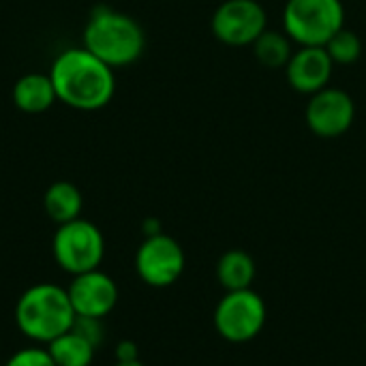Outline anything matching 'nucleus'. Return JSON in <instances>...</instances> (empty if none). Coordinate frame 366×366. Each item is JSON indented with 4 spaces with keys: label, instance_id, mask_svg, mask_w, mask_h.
Masks as SVG:
<instances>
[{
    "label": "nucleus",
    "instance_id": "f257e3e1",
    "mask_svg": "<svg viewBox=\"0 0 366 366\" xmlns=\"http://www.w3.org/2000/svg\"><path fill=\"white\" fill-rule=\"evenodd\" d=\"M58 101L79 112L103 109L116 92L114 69L86 47H71L56 56L49 69Z\"/></svg>",
    "mask_w": 366,
    "mask_h": 366
},
{
    "label": "nucleus",
    "instance_id": "f03ea898",
    "mask_svg": "<svg viewBox=\"0 0 366 366\" xmlns=\"http://www.w3.org/2000/svg\"><path fill=\"white\" fill-rule=\"evenodd\" d=\"M81 41V47L112 69L133 64L142 58L146 47L144 28L135 21V17L109 6H97L90 13Z\"/></svg>",
    "mask_w": 366,
    "mask_h": 366
},
{
    "label": "nucleus",
    "instance_id": "7ed1b4c3",
    "mask_svg": "<svg viewBox=\"0 0 366 366\" xmlns=\"http://www.w3.org/2000/svg\"><path fill=\"white\" fill-rule=\"evenodd\" d=\"M15 324L26 339L43 345L69 332L75 324V311L66 287L56 283L28 287L15 305Z\"/></svg>",
    "mask_w": 366,
    "mask_h": 366
},
{
    "label": "nucleus",
    "instance_id": "20e7f679",
    "mask_svg": "<svg viewBox=\"0 0 366 366\" xmlns=\"http://www.w3.org/2000/svg\"><path fill=\"white\" fill-rule=\"evenodd\" d=\"M345 28L341 0H287L283 9V32L300 47H324Z\"/></svg>",
    "mask_w": 366,
    "mask_h": 366
},
{
    "label": "nucleus",
    "instance_id": "39448f33",
    "mask_svg": "<svg viewBox=\"0 0 366 366\" xmlns=\"http://www.w3.org/2000/svg\"><path fill=\"white\" fill-rule=\"evenodd\" d=\"M51 253L60 270L71 277L84 274L101 266L105 257V238L94 223L79 217L58 225L51 240Z\"/></svg>",
    "mask_w": 366,
    "mask_h": 366
},
{
    "label": "nucleus",
    "instance_id": "423d86ee",
    "mask_svg": "<svg viewBox=\"0 0 366 366\" xmlns=\"http://www.w3.org/2000/svg\"><path fill=\"white\" fill-rule=\"evenodd\" d=\"M266 326V302L249 290L225 292L214 309V328L229 343L253 341Z\"/></svg>",
    "mask_w": 366,
    "mask_h": 366
},
{
    "label": "nucleus",
    "instance_id": "0eeeda50",
    "mask_svg": "<svg viewBox=\"0 0 366 366\" xmlns=\"http://www.w3.org/2000/svg\"><path fill=\"white\" fill-rule=\"evenodd\" d=\"M210 28L221 43L244 47L268 28V15L257 0H225L212 13Z\"/></svg>",
    "mask_w": 366,
    "mask_h": 366
},
{
    "label": "nucleus",
    "instance_id": "6e6552de",
    "mask_svg": "<svg viewBox=\"0 0 366 366\" xmlns=\"http://www.w3.org/2000/svg\"><path fill=\"white\" fill-rule=\"evenodd\" d=\"M187 266V257L178 240L167 234H157L144 238L135 253L137 277L150 287H169L174 285Z\"/></svg>",
    "mask_w": 366,
    "mask_h": 366
},
{
    "label": "nucleus",
    "instance_id": "1a4fd4ad",
    "mask_svg": "<svg viewBox=\"0 0 366 366\" xmlns=\"http://www.w3.org/2000/svg\"><path fill=\"white\" fill-rule=\"evenodd\" d=\"M356 118V103L354 99L341 90V88H324L315 94H311L305 120L313 135L322 139H335L345 135Z\"/></svg>",
    "mask_w": 366,
    "mask_h": 366
},
{
    "label": "nucleus",
    "instance_id": "9d476101",
    "mask_svg": "<svg viewBox=\"0 0 366 366\" xmlns=\"http://www.w3.org/2000/svg\"><path fill=\"white\" fill-rule=\"evenodd\" d=\"M69 300L73 305L75 317H107L118 305V285L116 281L97 270L75 274L66 287Z\"/></svg>",
    "mask_w": 366,
    "mask_h": 366
},
{
    "label": "nucleus",
    "instance_id": "9b49d317",
    "mask_svg": "<svg viewBox=\"0 0 366 366\" xmlns=\"http://www.w3.org/2000/svg\"><path fill=\"white\" fill-rule=\"evenodd\" d=\"M332 66L326 47H298L285 66V77L292 90L311 97L330 86Z\"/></svg>",
    "mask_w": 366,
    "mask_h": 366
},
{
    "label": "nucleus",
    "instance_id": "f8f14e48",
    "mask_svg": "<svg viewBox=\"0 0 366 366\" xmlns=\"http://www.w3.org/2000/svg\"><path fill=\"white\" fill-rule=\"evenodd\" d=\"M58 101L49 73H26L13 86V103L24 114H43Z\"/></svg>",
    "mask_w": 366,
    "mask_h": 366
},
{
    "label": "nucleus",
    "instance_id": "ddd939ff",
    "mask_svg": "<svg viewBox=\"0 0 366 366\" xmlns=\"http://www.w3.org/2000/svg\"><path fill=\"white\" fill-rule=\"evenodd\" d=\"M43 208L45 214L56 223H71L75 219L81 217V208H84V195L81 191L66 180H58L54 184H49V189L43 195Z\"/></svg>",
    "mask_w": 366,
    "mask_h": 366
},
{
    "label": "nucleus",
    "instance_id": "4468645a",
    "mask_svg": "<svg viewBox=\"0 0 366 366\" xmlns=\"http://www.w3.org/2000/svg\"><path fill=\"white\" fill-rule=\"evenodd\" d=\"M217 279L225 292L249 290L255 281V262L247 251H225L217 264Z\"/></svg>",
    "mask_w": 366,
    "mask_h": 366
},
{
    "label": "nucleus",
    "instance_id": "2eb2a0df",
    "mask_svg": "<svg viewBox=\"0 0 366 366\" xmlns=\"http://www.w3.org/2000/svg\"><path fill=\"white\" fill-rule=\"evenodd\" d=\"M47 352L56 366H90L97 347L71 328L62 337L54 339L47 345Z\"/></svg>",
    "mask_w": 366,
    "mask_h": 366
},
{
    "label": "nucleus",
    "instance_id": "dca6fc26",
    "mask_svg": "<svg viewBox=\"0 0 366 366\" xmlns=\"http://www.w3.org/2000/svg\"><path fill=\"white\" fill-rule=\"evenodd\" d=\"M292 39L285 32L266 28L253 43V54L257 62L266 69H285L294 49Z\"/></svg>",
    "mask_w": 366,
    "mask_h": 366
},
{
    "label": "nucleus",
    "instance_id": "f3484780",
    "mask_svg": "<svg viewBox=\"0 0 366 366\" xmlns=\"http://www.w3.org/2000/svg\"><path fill=\"white\" fill-rule=\"evenodd\" d=\"M324 47L335 64H354L362 56V39L350 28H341Z\"/></svg>",
    "mask_w": 366,
    "mask_h": 366
},
{
    "label": "nucleus",
    "instance_id": "a211bd4d",
    "mask_svg": "<svg viewBox=\"0 0 366 366\" xmlns=\"http://www.w3.org/2000/svg\"><path fill=\"white\" fill-rule=\"evenodd\" d=\"M4 366H56L47 347H24L15 352Z\"/></svg>",
    "mask_w": 366,
    "mask_h": 366
},
{
    "label": "nucleus",
    "instance_id": "6ab92c4d",
    "mask_svg": "<svg viewBox=\"0 0 366 366\" xmlns=\"http://www.w3.org/2000/svg\"><path fill=\"white\" fill-rule=\"evenodd\" d=\"M73 330L79 332L86 341H90L94 347H99L103 343V320H97V317H75V324H73Z\"/></svg>",
    "mask_w": 366,
    "mask_h": 366
},
{
    "label": "nucleus",
    "instance_id": "aec40b11",
    "mask_svg": "<svg viewBox=\"0 0 366 366\" xmlns=\"http://www.w3.org/2000/svg\"><path fill=\"white\" fill-rule=\"evenodd\" d=\"M139 360V350L135 345V341H120L116 345V362H137Z\"/></svg>",
    "mask_w": 366,
    "mask_h": 366
},
{
    "label": "nucleus",
    "instance_id": "412c9836",
    "mask_svg": "<svg viewBox=\"0 0 366 366\" xmlns=\"http://www.w3.org/2000/svg\"><path fill=\"white\" fill-rule=\"evenodd\" d=\"M163 229H161V223L157 221V219H146L144 221V234H146V238L148 236H157V234H161Z\"/></svg>",
    "mask_w": 366,
    "mask_h": 366
},
{
    "label": "nucleus",
    "instance_id": "4be33fe9",
    "mask_svg": "<svg viewBox=\"0 0 366 366\" xmlns=\"http://www.w3.org/2000/svg\"><path fill=\"white\" fill-rule=\"evenodd\" d=\"M114 366H146V365L137 360V362H116V365H114Z\"/></svg>",
    "mask_w": 366,
    "mask_h": 366
}]
</instances>
